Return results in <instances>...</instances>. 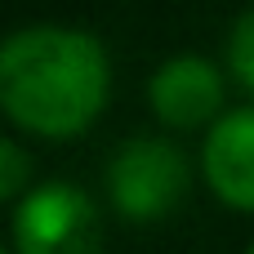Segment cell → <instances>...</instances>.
<instances>
[{
	"instance_id": "6da1fadb",
	"label": "cell",
	"mask_w": 254,
	"mask_h": 254,
	"mask_svg": "<svg viewBox=\"0 0 254 254\" xmlns=\"http://www.w3.org/2000/svg\"><path fill=\"white\" fill-rule=\"evenodd\" d=\"M107 103V54L76 27H18L0 45V107L13 125L71 138Z\"/></svg>"
},
{
	"instance_id": "7a4b0ae2",
	"label": "cell",
	"mask_w": 254,
	"mask_h": 254,
	"mask_svg": "<svg viewBox=\"0 0 254 254\" xmlns=\"http://www.w3.org/2000/svg\"><path fill=\"white\" fill-rule=\"evenodd\" d=\"M13 254H103V223L76 183H40L13 210Z\"/></svg>"
},
{
	"instance_id": "3957f363",
	"label": "cell",
	"mask_w": 254,
	"mask_h": 254,
	"mask_svg": "<svg viewBox=\"0 0 254 254\" xmlns=\"http://www.w3.org/2000/svg\"><path fill=\"white\" fill-rule=\"evenodd\" d=\"M107 192L125 219H161L188 192V161L165 138H129L107 165Z\"/></svg>"
},
{
	"instance_id": "277c9868",
	"label": "cell",
	"mask_w": 254,
	"mask_h": 254,
	"mask_svg": "<svg viewBox=\"0 0 254 254\" xmlns=\"http://www.w3.org/2000/svg\"><path fill=\"white\" fill-rule=\"evenodd\" d=\"M147 98H152V112L174 125V129H196L205 125L219 103H223V76L210 58L201 54H174L156 67L152 85H147Z\"/></svg>"
},
{
	"instance_id": "5b68a950",
	"label": "cell",
	"mask_w": 254,
	"mask_h": 254,
	"mask_svg": "<svg viewBox=\"0 0 254 254\" xmlns=\"http://www.w3.org/2000/svg\"><path fill=\"white\" fill-rule=\"evenodd\" d=\"M205 183L232 210H254V107H237L214 121L201 152Z\"/></svg>"
},
{
	"instance_id": "8992f818",
	"label": "cell",
	"mask_w": 254,
	"mask_h": 254,
	"mask_svg": "<svg viewBox=\"0 0 254 254\" xmlns=\"http://www.w3.org/2000/svg\"><path fill=\"white\" fill-rule=\"evenodd\" d=\"M228 63H232V76L254 89V4L237 18V27L228 36Z\"/></svg>"
},
{
	"instance_id": "52a82bcc",
	"label": "cell",
	"mask_w": 254,
	"mask_h": 254,
	"mask_svg": "<svg viewBox=\"0 0 254 254\" xmlns=\"http://www.w3.org/2000/svg\"><path fill=\"white\" fill-rule=\"evenodd\" d=\"M22 183H27V152L13 138H0V196L4 201H18L22 196Z\"/></svg>"
},
{
	"instance_id": "ba28073f",
	"label": "cell",
	"mask_w": 254,
	"mask_h": 254,
	"mask_svg": "<svg viewBox=\"0 0 254 254\" xmlns=\"http://www.w3.org/2000/svg\"><path fill=\"white\" fill-rule=\"evenodd\" d=\"M246 254H254V246H250V250H246Z\"/></svg>"
},
{
	"instance_id": "9c48e42d",
	"label": "cell",
	"mask_w": 254,
	"mask_h": 254,
	"mask_svg": "<svg viewBox=\"0 0 254 254\" xmlns=\"http://www.w3.org/2000/svg\"><path fill=\"white\" fill-rule=\"evenodd\" d=\"M4 254H13V250H4Z\"/></svg>"
}]
</instances>
